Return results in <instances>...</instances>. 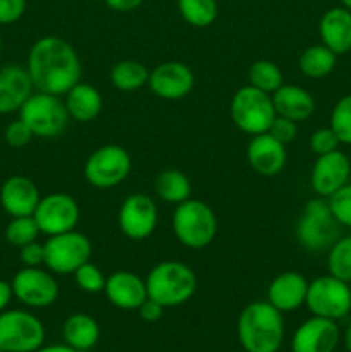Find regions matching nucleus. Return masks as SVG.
<instances>
[{
    "label": "nucleus",
    "instance_id": "c9c22d12",
    "mask_svg": "<svg viewBox=\"0 0 351 352\" xmlns=\"http://www.w3.org/2000/svg\"><path fill=\"white\" fill-rule=\"evenodd\" d=\"M329 199L330 212L334 219L339 222L341 227H350L351 229V184L348 182L346 186L334 192Z\"/></svg>",
    "mask_w": 351,
    "mask_h": 352
},
{
    "label": "nucleus",
    "instance_id": "c03bdc74",
    "mask_svg": "<svg viewBox=\"0 0 351 352\" xmlns=\"http://www.w3.org/2000/svg\"><path fill=\"white\" fill-rule=\"evenodd\" d=\"M12 298L14 294H12V285H10V282L0 278V313L6 311V308L9 306L10 299Z\"/></svg>",
    "mask_w": 351,
    "mask_h": 352
},
{
    "label": "nucleus",
    "instance_id": "7c9ffc66",
    "mask_svg": "<svg viewBox=\"0 0 351 352\" xmlns=\"http://www.w3.org/2000/svg\"><path fill=\"white\" fill-rule=\"evenodd\" d=\"M178 9L193 28H209L219 16L217 0H178Z\"/></svg>",
    "mask_w": 351,
    "mask_h": 352
},
{
    "label": "nucleus",
    "instance_id": "0eeeda50",
    "mask_svg": "<svg viewBox=\"0 0 351 352\" xmlns=\"http://www.w3.org/2000/svg\"><path fill=\"white\" fill-rule=\"evenodd\" d=\"M229 113L234 126L251 136L267 133L277 116L272 95L251 85L241 86L234 93L231 98Z\"/></svg>",
    "mask_w": 351,
    "mask_h": 352
},
{
    "label": "nucleus",
    "instance_id": "ea45409f",
    "mask_svg": "<svg viewBox=\"0 0 351 352\" xmlns=\"http://www.w3.org/2000/svg\"><path fill=\"white\" fill-rule=\"evenodd\" d=\"M26 0H0V26L17 23L26 12Z\"/></svg>",
    "mask_w": 351,
    "mask_h": 352
},
{
    "label": "nucleus",
    "instance_id": "6ab92c4d",
    "mask_svg": "<svg viewBox=\"0 0 351 352\" xmlns=\"http://www.w3.org/2000/svg\"><path fill=\"white\" fill-rule=\"evenodd\" d=\"M34 89L26 65L7 64L0 69V116L19 112Z\"/></svg>",
    "mask_w": 351,
    "mask_h": 352
},
{
    "label": "nucleus",
    "instance_id": "4be33fe9",
    "mask_svg": "<svg viewBox=\"0 0 351 352\" xmlns=\"http://www.w3.org/2000/svg\"><path fill=\"white\" fill-rule=\"evenodd\" d=\"M308 280L299 272H282L267 289V301L281 313H291L305 305Z\"/></svg>",
    "mask_w": 351,
    "mask_h": 352
},
{
    "label": "nucleus",
    "instance_id": "7ed1b4c3",
    "mask_svg": "<svg viewBox=\"0 0 351 352\" xmlns=\"http://www.w3.org/2000/svg\"><path fill=\"white\" fill-rule=\"evenodd\" d=\"M148 298L157 301L164 308H174L188 302L195 296L198 278L193 268L182 261H160L148 272Z\"/></svg>",
    "mask_w": 351,
    "mask_h": 352
},
{
    "label": "nucleus",
    "instance_id": "c85d7f7f",
    "mask_svg": "<svg viewBox=\"0 0 351 352\" xmlns=\"http://www.w3.org/2000/svg\"><path fill=\"white\" fill-rule=\"evenodd\" d=\"M148 78H150V71L147 65L134 58L119 60L110 71V81L114 88L126 93L143 88L145 85H148Z\"/></svg>",
    "mask_w": 351,
    "mask_h": 352
},
{
    "label": "nucleus",
    "instance_id": "473e14b6",
    "mask_svg": "<svg viewBox=\"0 0 351 352\" xmlns=\"http://www.w3.org/2000/svg\"><path fill=\"white\" fill-rule=\"evenodd\" d=\"M40 227H38L34 217H12L7 223L3 236L6 241L14 248H23L26 244L33 243L40 236Z\"/></svg>",
    "mask_w": 351,
    "mask_h": 352
},
{
    "label": "nucleus",
    "instance_id": "e433bc0d",
    "mask_svg": "<svg viewBox=\"0 0 351 352\" xmlns=\"http://www.w3.org/2000/svg\"><path fill=\"white\" fill-rule=\"evenodd\" d=\"M339 138L336 136V133H334L330 127H320V129H317L315 133L310 136V150H312L317 157L339 150Z\"/></svg>",
    "mask_w": 351,
    "mask_h": 352
},
{
    "label": "nucleus",
    "instance_id": "4468645a",
    "mask_svg": "<svg viewBox=\"0 0 351 352\" xmlns=\"http://www.w3.org/2000/svg\"><path fill=\"white\" fill-rule=\"evenodd\" d=\"M119 229L127 239L143 241L155 232L158 223L157 203L145 192L129 195L117 213Z\"/></svg>",
    "mask_w": 351,
    "mask_h": 352
},
{
    "label": "nucleus",
    "instance_id": "cd10ccee",
    "mask_svg": "<svg viewBox=\"0 0 351 352\" xmlns=\"http://www.w3.org/2000/svg\"><path fill=\"white\" fill-rule=\"evenodd\" d=\"M155 192L162 201L179 205L191 198V182L184 172L178 168H167L155 179Z\"/></svg>",
    "mask_w": 351,
    "mask_h": 352
},
{
    "label": "nucleus",
    "instance_id": "58836bf2",
    "mask_svg": "<svg viewBox=\"0 0 351 352\" xmlns=\"http://www.w3.org/2000/svg\"><path fill=\"white\" fill-rule=\"evenodd\" d=\"M272 138H275L277 141H281L282 144H288L291 143L292 140L296 138L298 134V122L291 119H286L282 116H275L274 122L270 124L267 131Z\"/></svg>",
    "mask_w": 351,
    "mask_h": 352
},
{
    "label": "nucleus",
    "instance_id": "f3484780",
    "mask_svg": "<svg viewBox=\"0 0 351 352\" xmlns=\"http://www.w3.org/2000/svg\"><path fill=\"white\" fill-rule=\"evenodd\" d=\"M341 332L334 320L312 316L296 329L291 339L292 352H334Z\"/></svg>",
    "mask_w": 351,
    "mask_h": 352
},
{
    "label": "nucleus",
    "instance_id": "9d476101",
    "mask_svg": "<svg viewBox=\"0 0 351 352\" xmlns=\"http://www.w3.org/2000/svg\"><path fill=\"white\" fill-rule=\"evenodd\" d=\"M45 327L33 313L6 309L0 313V349L3 352H34L43 346Z\"/></svg>",
    "mask_w": 351,
    "mask_h": 352
},
{
    "label": "nucleus",
    "instance_id": "79ce46f5",
    "mask_svg": "<svg viewBox=\"0 0 351 352\" xmlns=\"http://www.w3.org/2000/svg\"><path fill=\"white\" fill-rule=\"evenodd\" d=\"M164 309H165L164 306L158 305L157 301L147 298L143 301V305L138 308V311H140V316L145 320V322L153 323V322H158V320L162 318V315H164Z\"/></svg>",
    "mask_w": 351,
    "mask_h": 352
},
{
    "label": "nucleus",
    "instance_id": "09e8293b",
    "mask_svg": "<svg viewBox=\"0 0 351 352\" xmlns=\"http://www.w3.org/2000/svg\"><path fill=\"white\" fill-rule=\"evenodd\" d=\"M0 52H2V36H0Z\"/></svg>",
    "mask_w": 351,
    "mask_h": 352
},
{
    "label": "nucleus",
    "instance_id": "b1692460",
    "mask_svg": "<svg viewBox=\"0 0 351 352\" xmlns=\"http://www.w3.org/2000/svg\"><path fill=\"white\" fill-rule=\"evenodd\" d=\"M277 116L291 119L295 122H303L310 119L315 112V98L308 89L298 85H282L275 93H272Z\"/></svg>",
    "mask_w": 351,
    "mask_h": 352
},
{
    "label": "nucleus",
    "instance_id": "ddd939ff",
    "mask_svg": "<svg viewBox=\"0 0 351 352\" xmlns=\"http://www.w3.org/2000/svg\"><path fill=\"white\" fill-rule=\"evenodd\" d=\"M33 217L40 232L50 237L74 230L79 223L81 210L78 201L67 192H52L41 196Z\"/></svg>",
    "mask_w": 351,
    "mask_h": 352
},
{
    "label": "nucleus",
    "instance_id": "393cba45",
    "mask_svg": "<svg viewBox=\"0 0 351 352\" xmlns=\"http://www.w3.org/2000/svg\"><path fill=\"white\" fill-rule=\"evenodd\" d=\"M64 103L69 112V117L76 120V122L83 124L95 120L103 109L102 93L95 86L81 81L65 93Z\"/></svg>",
    "mask_w": 351,
    "mask_h": 352
},
{
    "label": "nucleus",
    "instance_id": "a19ab883",
    "mask_svg": "<svg viewBox=\"0 0 351 352\" xmlns=\"http://www.w3.org/2000/svg\"><path fill=\"white\" fill-rule=\"evenodd\" d=\"M19 260L24 267H45V244L33 241L19 248Z\"/></svg>",
    "mask_w": 351,
    "mask_h": 352
},
{
    "label": "nucleus",
    "instance_id": "423d86ee",
    "mask_svg": "<svg viewBox=\"0 0 351 352\" xmlns=\"http://www.w3.org/2000/svg\"><path fill=\"white\" fill-rule=\"evenodd\" d=\"M339 222L330 212L329 199L317 196L306 201L296 222V239L305 250L323 251L339 239Z\"/></svg>",
    "mask_w": 351,
    "mask_h": 352
},
{
    "label": "nucleus",
    "instance_id": "49530a36",
    "mask_svg": "<svg viewBox=\"0 0 351 352\" xmlns=\"http://www.w3.org/2000/svg\"><path fill=\"white\" fill-rule=\"evenodd\" d=\"M344 346H346V349L351 352V320L346 327V332H344Z\"/></svg>",
    "mask_w": 351,
    "mask_h": 352
},
{
    "label": "nucleus",
    "instance_id": "72a5a7b5",
    "mask_svg": "<svg viewBox=\"0 0 351 352\" xmlns=\"http://www.w3.org/2000/svg\"><path fill=\"white\" fill-rule=\"evenodd\" d=\"M329 127L339 138L341 144H351V93L337 100L330 113Z\"/></svg>",
    "mask_w": 351,
    "mask_h": 352
},
{
    "label": "nucleus",
    "instance_id": "2f4dec72",
    "mask_svg": "<svg viewBox=\"0 0 351 352\" xmlns=\"http://www.w3.org/2000/svg\"><path fill=\"white\" fill-rule=\"evenodd\" d=\"M327 268L330 275L351 284V236L339 237L329 248Z\"/></svg>",
    "mask_w": 351,
    "mask_h": 352
},
{
    "label": "nucleus",
    "instance_id": "3c124183",
    "mask_svg": "<svg viewBox=\"0 0 351 352\" xmlns=\"http://www.w3.org/2000/svg\"><path fill=\"white\" fill-rule=\"evenodd\" d=\"M0 352H3V351H2V349H0Z\"/></svg>",
    "mask_w": 351,
    "mask_h": 352
},
{
    "label": "nucleus",
    "instance_id": "37998d69",
    "mask_svg": "<svg viewBox=\"0 0 351 352\" xmlns=\"http://www.w3.org/2000/svg\"><path fill=\"white\" fill-rule=\"evenodd\" d=\"M103 2L116 12H131V10H136L143 3V0H103Z\"/></svg>",
    "mask_w": 351,
    "mask_h": 352
},
{
    "label": "nucleus",
    "instance_id": "5701e85b",
    "mask_svg": "<svg viewBox=\"0 0 351 352\" xmlns=\"http://www.w3.org/2000/svg\"><path fill=\"white\" fill-rule=\"evenodd\" d=\"M319 34L322 43L336 55L351 52V10L332 7L320 17Z\"/></svg>",
    "mask_w": 351,
    "mask_h": 352
},
{
    "label": "nucleus",
    "instance_id": "a18cd8bd",
    "mask_svg": "<svg viewBox=\"0 0 351 352\" xmlns=\"http://www.w3.org/2000/svg\"><path fill=\"white\" fill-rule=\"evenodd\" d=\"M34 352H79L76 349H72L71 346L67 344H54V346H41L40 349H36Z\"/></svg>",
    "mask_w": 351,
    "mask_h": 352
},
{
    "label": "nucleus",
    "instance_id": "6e6552de",
    "mask_svg": "<svg viewBox=\"0 0 351 352\" xmlns=\"http://www.w3.org/2000/svg\"><path fill=\"white\" fill-rule=\"evenodd\" d=\"M45 268L54 275H72L81 265L89 261L93 244L79 230L50 236L45 241Z\"/></svg>",
    "mask_w": 351,
    "mask_h": 352
},
{
    "label": "nucleus",
    "instance_id": "39448f33",
    "mask_svg": "<svg viewBox=\"0 0 351 352\" xmlns=\"http://www.w3.org/2000/svg\"><path fill=\"white\" fill-rule=\"evenodd\" d=\"M17 113L30 127L33 136L41 140H55L62 136L71 120L62 96L43 91H34Z\"/></svg>",
    "mask_w": 351,
    "mask_h": 352
},
{
    "label": "nucleus",
    "instance_id": "dca6fc26",
    "mask_svg": "<svg viewBox=\"0 0 351 352\" xmlns=\"http://www.w3.org/2000/svg\"><path fill=\"white\" fill-rule=\"evenodd\" d=\"M350 175V158L341 150H336L317 157V162L312 167V174H310V184L317 196L330 198L334 192L348 184Z\"/></svg>",
    "mask_w": 351,
    "mask_h": 352
},
{
    "label": "nucleus",
    "instance_id": "4c0bfd02",
    "mask_svg": "<svg viewBox=\"0 0 351 352\" xmlns=\"http://www.w3.org/2000/svg\"><path fill=\"white\" fill-rule=\"evenodd\" d=\"M3 138H6V143L9 144L10 148H24L26 144H30V141L33 140L34 136L24 120L16 119L12 120V122L7 124L6 131H3Z\"/></svg>",
    "mask_w": 351,
    "mask_h": 352
},
{
    "label": "nucleus",
    "instance_id": "1a4fd4ad",
    "mask_svg": "<svg viewBox=\"0 0 351 352\" xmlns=\"http://www.w3.org/2000/svg\"><path fill=\"white\" fill-rule=\"evenodd\" d=\"M133 168L131 155L120 144H103L85 162L86 182L96 189H110L127 179Z\"/></svg>",
    "mask_w": 351,
    "mask_h": 352
},
{
    "label": "nucleus",
    "instance_id": "9b49d317",
    "mask_svg": "<svg viewBox=\"0 0 351 352\" xmlns=\"http://www.w3.org/2000/svg\"><path fill=\"white\" fill-rule=\"evenodd\" d=\"M305 305L313 316H322L334 322L344 318L351 311L350 284L330 274L313 278L308 282Z\"/></svg>",
    "mask_w": 351,
    "mask_h": 352
},
{
    "label": "nucleus",
    "instance_id": "20e7f679",
    "mask_svg": "<svg viewBox=\"0 0 351 352\" xmlns=\"http://www.w3.org/2000/svg\"><path fill=\"white\" fill-rule=\"evenodd\" d=\"M217 217L212 206L202 199H186L176 205L172 213V230L179 243L189 250L210 246L217 236Z\"/></svg>",
    "mask_w": 351,
    "mask_h": 352
},
{
    "label": "nucleus",
    "instance_id": "de8ad7c7",
    "mask_svg": "<svg viewBox=\"0 0 351 352\" xmlns=\"http://www.w3.org/2000/svg\"><path fill=\"white\" fill-rule=\"evenodd\" d=\"M341 3H343V7H344V9L351 10V0H341Z\"/></svg>",
    "mask_w": 351,
    "mask_h": 352
},
{
    "label": "nucleus",
    "instance_id": "f03ea898",
    "mask_svg": "<svg viewBox=\"0 0 351 352\" xmlns=\"http://www.w3.org/2000/svg\"><path fill=\"white\" fill-rule=\"evenodd\" d=\"M237 340L246 352H277L284 342V318L268 301L244 306L237 318Z\"/></svg>",
    "mask_w": 351,
    "mask_h": 352
},
{
    "label": "nucleus",
    "instance_id": "a211bd4d",
    "mask_svg": "<svg viewBox=\"0 0 351 352\" xmlns=\"http://www.w3.org/2000/svg\"><path fill=\"white\" fill-rule=\"evenodd\" d=\"M246 158L250 167L262 177H274L281 174L288 162L286 144L272 138L268 133L251 136L246 148Z\"/></svg>",
    "mask_w": 351,
    "mask_h": 352
},
{
    "label": "nucleus",
    "instance_id": "c756f323",
    "mask_svg": "<svg viewBox=\"0 0 351 352\" xmlns=\"http://www.w3.org/2000/svg\"><path fill=\"white\" fill-rule=\"evenodd\" d=\"M248 81H250L248 85L272 95L284 85V76L275 62L260 58V60H255L248 69Z\"/></svg>",
    "mask_w": 351,
    "mask_h": 352
},
{
    "label": "nucleus",
    "instance_id": "f8f14e48",
    "mask_svg": "<svg viewBox=\"0 0 351 352\" xmlns=\"http://www.w3.org/2000/svg\"><path fill=\"white\" fill-rule=\"evenodd\" d=\"M12 294L30 308H48L58 298V284L54 274L43 267H23L12 277Z\"/></svg>",
    "mask_w": 351,
    "mask_h": 352
},
{
    "label": "nucleus",
    "instance_id": "f704fd0d",
    "mask_svg": "<svg viewBox=\"0 0 351 352\" xmlns=\"http://www.w3.org/2000/svg\"><path fill=\"white\" fill-rule=\"evenodd\" d=\"M74 280L81 291L88 292V294H96V292H103L105 289L107 277L102 272V268L96 267L92 261H86L85 265L74 272Z\"/></svg>",
    "mask_w": 351,
    "mask_h": 352
},
{
    "label": "nucleus",
    "instance_id": "8fccbe9b",
    "mask_svg": "<svg viewBox=\"0 0 351 352\" xmlns=\"http://www.w3.org/2000/svg\"><path fill=\"white\" fill-rule=\"evenodd\" d=\"M350 291H351V284H350Z\"/></svg>",
    "mask_w": 351,
    "mask_h": 352
},
{
    "label": "nucleus",
    "instance_id": "aec40b11",
    "mask_svg": "<svg viewBox=\"0 0 351 352\" xmlns=\"http://www.w3.org/2000/svg\"><path fill=\"white\" fill-rule=\"evenodd\" d=\"M40 199V189L26 175H10L0 186V206L9 217H31Z\"/></svg>",
    "mask_w": 351,
    "mask_h": 352
},
{
    "label": "nucleus",
    "instance_id": "f257e3e1",
    "mask_svg": "<svg viewBox=\"0 0 351 352\" xmlns=\"http://www.w3.org/2000/svg\"><path fill=\"white\" fill-rule=\"evenodd\" d=\"M28 72L34 89L64 96L81 81L83 65L76 48L65 38L48 34L38 38L28 54Z\"/></svg>",
    "mask_w": 351,
    "mask_h": 352
},
{
    "label": "nucleus",
    "instance_id": "2eb2a0df",
    "mask_svg": "<svg viewBox=\"0 0 351 352\" xmlns=\"http://www.w3.org/2000/svg\"><path fill=\"white\" fill-rule=\"evenodd\" d=\"M148 86L151 93L162 100L174 102L186 98L195 88V72L184 62H162L150 71Z\"/></svg>",
    "mask_w": 351,
    "mask_h": 352
},
{
    "label": "nucleus",
    "instance_id": "bb28decb",
    "mask_svg": "<svg viewBox=\"0 0 351 352\" xmlns=\"http://www.w3.org/2000/svg\"><path fill=\"white\" fill-rule=\"evenodd\" d=\"M337 64V55L323 43L310 45L301 52L298 58V67L303 76L310 79L327 78Z\"/></svg>",
    "mask_w": 351,
    "mask_h": 352
},
{
    "label": "nucleus",
    "instance_id": "a878e982",
    "mask_svg": "<svg viewBox=\"0 0 351 352\" xmlns=\"http://www.w3.org/2000/svg\"><path fill=\"white\" fill-rule=\"evenodd\" d=\"M62 337L72 349L88 351L98 342L100 327L93 316L86 313H74L65 318L62 325Z\"/></svg>",
    "mask_w": 351,
    "mask_h": 352
},
{
    "label": "nucleus",
    "instance_id": "412c9836",
    "mask_svg": "<svg viewBox=\"0 0 351 352\" xmlns=\"http://www.w3.org/2000/svg\"><path fill=\"white\" fill-rule=\"evenodd\" d=\"M103 292L110 305L126 311L138 309L148 298L147 284L143 278L129 270H117L110 274L107 277Z\"/></svg>",
    "mask_w": 351,
    "mask_h": 352
}]
</instances>
